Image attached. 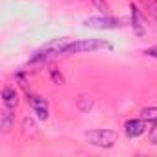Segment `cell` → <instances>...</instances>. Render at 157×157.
<instances>
[{
	"instance_id": "obj_1",
	"label": "cell",
	"mask_w": 157,
	"mask_h": 157,
	"mask_svg": "<svg viewBox=\"0 0 157 157\" xmlns=\"http://www.w3.org/2000/svg\"><path fill=\"white\" fill-rule=\"evenodd\" d=\"M52 44L57 54H85V52L111 48V44L102 39H61Z\"/></svg>"
},
{
	"instance_id": "obj_2",
	"label": "cell",
	"mask_w": 157,
	"mask_h": 157,
	"mask_svg": "<svg viewBox=\"0 0 157 157\" xmlns=\"http://www.w3.org/2000/svg\"><path fill=\"white\" fill-rule=\"evenodd\" d=\"M85 139L89 144H93L96 148H111V146H115L118 133L113 129H91L85 133Z\"/></svg>"
},
{
	"instance_id": "obj_3",
	"label": "cell",
	"mask_w": 157,
	"mask_h": 157,
	"mask_svg": "<svg viewBox=\"0 0 157 157\" xmlns=\"http://www.w3.org/2000/svg\"><path fill=\"white\" fill-rule=\"evenodd\" d=\"M83 24L87 28H94V30H117V28H122L126 24V21L117 19V17H109V15H100V17L85 19Z\"/></svg>"
},
{
	"instance_id": "obj_4",
	"label": "cell",
	"mask_w": 157,
	"mask_h": 157,
	"mask_svg": "<svg viewBox=\"0 0 157 157\" xmlns=\"http://www.w3.org/2000/svg\"><path fill=\"white\" fill-rule=\"evenodd\" d=\"M28 104H30V107L33 109V113H35V117H37L39 120H46V118H48L50 107H48V102H46L43 96L33 94V93H28Z\"/></svg>"
},
{
	"instance_id": "obj_5",
	"label": "cell",
	"mask_w": 157,
	"mask_h": 157,
	"mask_svg": "<svg viewBox=\"0 0 157 157\" xmlns=\"http://www.w3.org/2000/svg\"><path fill=\"white\" fill-rule=\"evenodd\" d=\"M146 129H148V120H144V118H131L124 124V131L129 139H137V137L144 135Z\"/></svg>"
},
{
	"instance_id": "obj_6",
	"label": "cell",
	"mask_w": 157,
	"mask_h": 157,
	"mask_svg": "<svg viewBox=\"0 0 157 157\" xmlns=\"http://www.w3.org/2000/svg\"><path fill=\"white\" fill-rule=\"evenodd\" d=\"M129 11H131V28H133L135 35L144 37L146 35V21H144L142 11L135 4H129Z\"/></svg>"
},
{
	"instance_id": "obj_7",
	"label": "cell",
	"mask_w": 157,
	"mask_h": 157,
	"mask_svg": "<svg viewBox=\"0 0 157 157\" xmlns=\"http://www.w3.org/2000/svg\"><path fill=\"white\" fill-rule=\"evenodd\" d=\"M13 120H15V107H8L4 105L2 111H0V128L2 131H10V128L13 126Z\"/></svg>"
},
{
	"instance_id": "obj_8",
	"label": "cell",
	"mask_w": 157,
	"mask_h": 157,
	"mask_svg": "<svg viewBox=\"0 0 157 157\" xmlns=\"http://www.w3.org/2000/svg\"><path fill=\"white\" fill-rule=\"evenodd\" d=\"M2 104L8 105V107H17L19 104V94L13 87H4L2 91Z\"/></svg>"
},
{
	"instance_id": "obj_9",
	"label": "cell",
	"mask_w": 157,
	"mask_h": 157,
	"mask_svg": "<svg viewBox=\"0 0 157 157\" xmlns=\"http://www.w3.org/2000/svg\"><path fill=\"white\" fill-rule=\"evenodd\" d=\"M140 4H142L144 11H146L151 19L157 21V0H140Z\"/></svg>"
},
{
	"instance_id": "obj_10",
	"label": "cell",
	"mask_w": 157,
	"mask_h": 157,
	"mask_svg": "<svg viewBox=\"0 0 157 157\" xmlns=\"http://www.w3.org/2000/svg\"><path fill=\"white\" fill-rule=\"evenodd\" d=\"M93 107H94V102H93L91 96H80V100H78V109H80V111L89 113Z\"/></svg>"
},
{
	"instance_id": "obj_11",
	"label": "cell",
	"mask_w": 157,
	"mask_h": 157,
	"mask_svg": "<svg viewBox=\"0 0 157 157\" xmlns=\"http://www.w3.org/2000/svg\"><path fill=\"white\" fill-rule=\"evenodd\" d=\"M140 118H144L148 122H155L157 120V107H144L140 111Z\"/></svg>"
},
{
	"instance_id": "obj_12",
	"label": "cell",
	"mask_w": 157,
	"mask_h": 157,
	"mask_svg": "<svg viewBox=\"0 0 157 157\" xmlns=\"http://www.w3.org/2000/svg\"><path fill=\"white\" fill-rule=\"evenodd\" d=\"M91 2H93V6H94L98 11H102L104 15L109 13V4H107V0H91Z\"/></svg>"
},
{
	"instance_id": "obj_13",
	"label": "cell",
	"mask_w": 157,
	"mask_h": 157,
	"mask_svg": "<svg viewBox=\"0 0 157 157\" xmlns=\"http://www.w3.org/2000/svg\"><path fill=\"white\" fill-rule=\"evenodd\" d=\"M150 140H151V144H157V120L153 122V126L150 129Z\"/></svg>"
},
{
	"instance_id": "obj_14",
	"label": "cell",
	"mask_w": 157,
	"mask_h": 157,
	"mask_svg": "<svg viewBox=\"0 0 157 157\" xmlns=\"http://www.w3.org/2000/svg\"><path fill=\"white\" fill-rule=\"evenodd\" d=\"M142 54H144V56H148V57H153V59H157V44H153V46L146 48Z\"/></svg>"
},
{
	"instance_id": "obj_15",
	"label": "cell",
	"mask_w": 157,
	"mask_h": 157,
	"mask_svg": "<svg viewBox=\"0 0 157 157\" xmlns=\"http://www.w3.org/2000/svg\"><path fill=\"white\" fill-rule=\"evenodd\" d=\"M52 78H54V82H56V83H63V76L57 74L56 70H52Z\"/></svg>"
}]
</instances>
